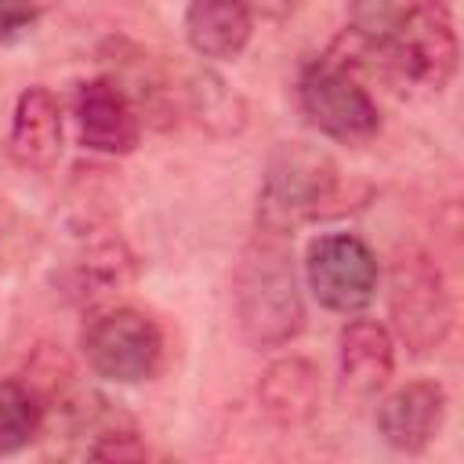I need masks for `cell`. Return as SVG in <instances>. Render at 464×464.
<instances>
[{"instance_id":"52a82bcc","label":"cell","mask_w":464,"mask_h":464,"mask_svg":"<svg viewBox=\"0 0 464 464\" xmlns=\"http://www.w3.org/2000/svg\"><path fill=\"white\" fill-rule=\"evenodd\" d=\"M304 276L315 301L330 312L355 315L377 294V257L352 232H326L308 243Z\"/></svg>"},{"instance_id":"7a4b0ae2","label":"cell","mask_w":464,"mask_h":464,"mask_svg":"<svg viewBox=\"0 0 464 464\" xmlns=\"http://www.w3.org/2000/svg\"><path fill=\"white\" fill-rule=\"evenodd\" d=\"M337 196V163L308 141H279L265 163L257 192V225L272 236H294Z\"/></svg>"},{"instance_id":"9c48e42d","label":"cell","mask_w":464,"mask_h":464,"mask_svg":"<svg viewBox=\"0 0 464 464\" xmlns=\"http://www.w3.org/2000/svg\"><path fill=\"white\" fill-rule=\"evenodd\" d=\"M446 424V388L439 381H410L377 406V431L399 453L428 450Z\"/></svg>"},{"instance_id":"5b68a950","label":"cell","mask_w":464,"mask_h":464,"mask_svg":"<svg viewBox=\"0 0 464 464\" xmlns=\"http://www.w3.org/2000/svg\"><path fill=\"white\" fill-rule=\"evenodd\" d=\"M381 44L388 47L395 69L420 87L442 91L457 72L460 44L450 7L442 0H417Z\"/></svg>"},{"instance_id":"277c9868","label":"cell","mask_w":464,"mask_h":464,"mask_svg":"<svg viewBox=\"0 0 464 464\" xmlns=\"http://www.w3.org/2000/svg\"><path fill=\"white\" fill-rule=\"evenodd\" d=\"M87 366L116 384H141L156 377L163 362V334L138 308H109L83 326Z\"/></svg>"},{"instance_id":"5bb4252c","label":"cell","mask_w":464,"mask_h":464,"mask_svg":"<svg viewBox=\"0 0 464 464\" xmlns=\"http://www.w3.org/2000/svg\"><path fill=\"white\" fill-rule=\"evenodd\" d=\"M130 276H134V268L120 243H94V246H87V254H80L62 272V283L72 301L94 304V301L109 297L116 286H123Z\"/></svg>"},{"instance_id":"30bf717a","label":"cell","mask_w":464,"mask_h":464,"mask_svg":"<svg viewBox=\"0 0 464 464\" xmlns=\"http://www.w3.org/2000/svg\"><path fill=\"white\" fill-rule=\"evenodd\" d=\"M11 160L25 170H51L62 156V105L47 87H25L14 102L11 134H7Z\"/></svg>"},{"instance_id":"e0dca14e","label":"cell","mask_w":464,"mask_h":464,"mask_svg":"<svg viewBox=\"0 0 464 464\" xmlns=\"http://www.w3.org/2000/svg\"><path fill=\"white\" fill-rule=\"evenodd\" d=\"M192 98H196V109H199V120H228V127L236 130L239 127V98L225 87V80L203 72L196 76V87H192Z\"/></svg>"},{"instance_id":"ba28073f","label":"cell","mask_w":464,"mask_h":464,"mask_svg":"<svg viewBox=\"0 0 464 464\" xmlns=\"http://www.w3.org/2000/svg\"><path fill=\"white\" fill-rule=\"evenodd\" d=\"M76 127L80 141L105 156H127L141 138L138 109L116 80H91L76 91Z\"/></svg>"},{"instance_id":"7c38bea8","label":"cell","mask_w":464,"mask_h":464,"mask_svg":"<svg viewBox=\"0 0 464 464\" xmlns=\"http://www.w3.org/2000/svg\"><path fill=\"white\" fill-rule=\"evenodd\" d=\"M254 18L246 0H188L185 40L199 58H236L250 44Z\"/></svg>"},{"instance_id":"8992f818","label":"cell","mask_w":464,"mask_h":464,"mask_svg":"<svg viewBox=\"0 0 464 464\" xmlns=\"http://www.w3.org/2000/svg\"><path fill=\"white\" fill-rule=\"evenodd\" d=\"M297 102L304 120L337 141H362L377 134L381 112L370 91L337 62H315L297 80Z\"/></svg>"},{"instance_id":"d6986e66","label":"cell","mask_w":464,"mask_h":464,"mask_svg":"<svg viewBox=\"0 0 464 464\" xmlns=\"http://www.w3.org/2000/svg\"><path fill=\"white\" fill-rule=\"evenodd\" d=\"M36 25V0H0V44L22 40Z\"/></svg>"},{"instance_id":"2e32d148","label":"cell","mask_w":464,"mask_h":464,"mask_svg":"<svg viewBox=\"0 0 464 464\" xmlns=\"http://www.w3.org/2000/svg\"><path fill=\"white\" fill-rule=\"evenodd\" d=\"M413 4H417V0H348L355 33L366 36V40H377V44L392 33V25H395Z\"/></svg>"},{"instance_id":"8fae6325","label":"cell","mask_w":464,"mask_h":464,"mask_svg":"<svg viewBox=\"0 0 464 464\" xmlns=\"http://www.w3.org/2000/svg\"><path fill=\"white\" fill-rule=\"evenodd\" d=\"M341 384L352 395H373L392 381L395 341L377 319H352L341 326Z\"/></svg>"},{"instance_id":"6da1fadb","label":"cell","mask_w":464,"mask_h":464,"mask_svg":"<svg viewBox=\"0 0 464 464\" xmlns=\"http://www.w3.org/2000/svg\"><path fill=\"white\" fill-rule=\"evenodd\" d=\"M279 239L283 236L265 232V239H257L243 254L236 272V319L243 337L257 348H279L294 341L304 326V304L290 250Z\"/></svg>"},{"instance_id":"ac0fdd59","label":"cell","mask_w":464,"mask_h":464,"mask_svg":"<svg viewBox=\"0 0 464 464\" xmlns=\"http://www.w3.org/2000/svg\"><path fill=\"white\" fill-rule=\"evenodd\" d=\"M87 457H98V460H145L149 450L138 442L134 431H105L87 450Z\"/></svg>"},{"instance_id":"3957f363","label":"cell","mask_w":464,"mask_h":464,"mask_svg":"<svg viewBox=\"0 0 464 464\" xmlns=\"http://www.w3.org/2000/svg\"><path fill=\"white\" fill-rule=\"evenodd\" d=\"M388 312L399 341L413 352H431L453 326V301L439 265L428 254H406L392 265Z\"/></svg>"},{"instance_id":"9a60e30c","label":"cell","mask_w":464,"mask_h":464,"mask_svg":"<svg viewBox=\"0 0 464 464\" xmlns=\"http://www.w3.org/2000/svg\"><path fill=\"white\" fill-rule=\"evenodd\" d=\"M44 413H47V399L29 381L18 377L0 381V457L25 450L40 435Z\"/></svg>"},{"instance_id":"4fadbf2b","label":"cell","mask_w":464,"mask_h":464,"mask_svg":"<svg viewBox=\"0 0 464 464\" xmlns=\"http://www.w3.org/2000/svg\"><path fill=\"white\" fill-rule=\"evenodd\" d=\"M257 399H261V410L276 424L297 428L312 420L319 410V370L297 355L276 359L257 384Z\"/></svg>"}]
</instances>
